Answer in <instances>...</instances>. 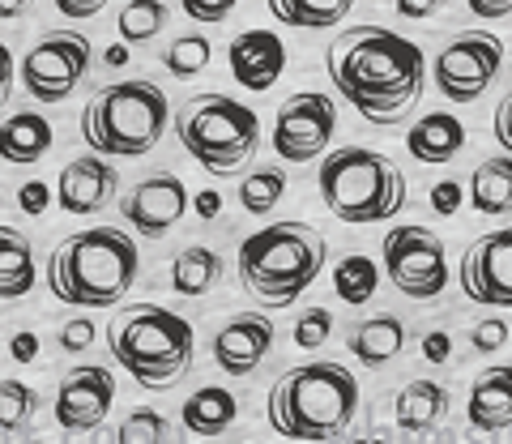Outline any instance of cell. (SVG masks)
I'll return each mask as SVG.
<instances>
[{"mask_svg": "<svg viewBox=\"0 0 512 444\" xmlns=\"http://www.w3.org/2000/svg\"><path fill=\"white\" fill-rule=\"evenodd\" d=\"M167 120V90L146 77H128L103 86L82 107V137L99 158H141L163 141Z\"/></svg>", "mask_w": 512, "mask_h": 444, "instance_id": "8992f818", "label": "cell"}, {"mask_svg": "<svg viewBox=\"0 0 512 444\" xmlns=\"http://www.w3.org/2000/svg\"><path fill=\"white\" fill-rule=\"evenodd\" d=\"M423 359L427 363H448V359H453V338H448L444 329L427 333V338H423Z\"/></svg>", "mask_w": 512, "mask_h": 444, "instance_id": "b9f144b4", "label": "cell"}, {"mask_svg": "<svg viewBox=\"0 0 512 444\" xmlns=\"http://www.w3.org/2000/svg\"><path fill=\"white\" fill-rule=\"evenodd\" d=\"M329 82L367 124H402L427 82L419 43L384 26H346L325 52Z\"/></svg>", "mask_w": 512, "mask_h": 444, "instance_id": "6da1fadb", "label": "cell"}, {"mask_svg": "<svg viewBox=\"0 0 512 444\" xmlns=\"http://www.w3.org/2000/svg\"><path fill=\"white\" fill-rule=\"evenodd\" d=\"M141 269L137 240L124 227L73 231L47 257V287L69 308H116Z\"/></svg>", "mask_w": 512, "mask_h": 444, "instance_id": "7a4b0ae2", "label": "cell"}, {"mask_svg": "<svg viewBox=\"0 0 512 444\" xmlns=\"http://www.w3.org/2000/svg\"><path fill=\"white\" fill-rule=\"evenodd\" d=\"M282 193H286V171L256 167L252 176H244V184H239V205H244L248 214H269V210H278Z\"/></svg>", "mask_w": 512, "mask_h": 444, "instance_id": "4dcf8cb0", "label": "cell"}, {"mask_svg": "<svg viewBox=\"0 0 512 444\" xmlns=\"http://www.w3.org/2000/svg\"><path fill=\"white\" fill-rule=\"evenodd\" d=\"M384 252V274L406 299H440L448 287V252L436 231L419 227V222H402L380 240Z\"/></svg>", "mask_w": 512, "mask_h": 444, "instance_id": "9c48e42d", "label": "cell"}, {"mask_svg": "<svg viewBox=\"0 0 512 444\" xmlns=\"http://www.w3.org/2000/svg\"><path fill=\"white\" fill-rule=\"evenodd\" d=\"M107 65H111V69H124V65H128V47H124V43L107 47Z\"/></svg>", "mask_w": 512, "mask_h": 444, "instance_id": "681fc988", "label": "cell"}, {"mask_svg": "<svg viewBox=\"0 0 512 444\" xmlns=\"http://www.w3.org/2000/svg\"><path fill=\"white\" fill-rule=\"evenodd\" d=\"M448 415V389L436 380H410L393 398V423L402 432H431Z\"/></svg>", "mask_w": 512, "mask_h": 444, "instance_id": "cb8c5ba5", "label": "cell"}, {"mask_svg": "<svg viewBox=\"0 0 512 444\" xmlns=\"http://www.w3.org/2000/svg\"><path fill=\"white\" fill-rule=\"evenodd\" d=\"M107 351L141 389H171L192 368V325L163 304H124L107 321Z\"/></svg>", "mask_w": 512, "mask_h": 444, "instance_id": "5b68a950", "label": "cell"}, {"mask_svg": "<svg viewBox=\"0 0 512 444\" xmlns=\"http://www.w3.org/2000/svg\"><path fill=\"white\" fill-rule=\"evenodd\" d=\"M402 346H406V325L397 321L393 312L367 316V321H359L346 338V351L355 355L363 368H384V363H393L402 355Z\"/></svg>", "mask_w": 512, "mask_h": 444, "instance_id": "7402d4cb", "label": "cell"}, {"mask_svg": "<svg viewBox=\"0 0 512 444\" xmlns=\"http://www.w3.org/2000/svg\"><path fill=\"white\" fill-rule=\"evenodd\" d=\"M466 197L474 205V214H512V158L508 154H495L483 158L470 176Z\"/></svg>", "mask_w": 512, "mask_h": 444, "instance_id": "484cf974", "label": "cell"}, {"mask_svg": "<svg viewBox=\"0 0 512 444\" xmlns=\"http://www.w3.org/2000/svg\"><path fill=\"white\" fill-rule=\"evenodd\" d=\"M188 214V188L175 171L146 176L124 197V222L141 240H163V235Z\"/></svg>", "mask_w": 512, "mask_h": 444, "instance_id": "9a60e30c", "label": "cell"}, {"mask_svg": "<svg viewBox=\"0 0 512 444\" xmlns=\"http://www.w3.org/2000/svg\"><path fill=\"white\" fill-rule=\"evenodd\" d=\"M461 197H466V193H461L457 180H440L436 188H431V210L444 214V218H453L461 210Z\"/></svg>", "mask_w": 512, "mask_h": 444, "instance_id": "74e56055", "label": "cell"}, {"mask_svg": "<svg viewBox=\"0 0 512 444\" xmlns=\"http://www.w3.org/2000/svg\"><path fill=\"white\" fill-rule=\"evenodd\" d=\"M111 402H116V380H111V372L99 368V363H86V368L64 372L52 415L64 432H94V427L107 419Z\"/></svg>", "mask_w": 512, "mask_h": 444, "instance_id": "5bb4252c", "label": "cell"}, {"mask_svg": "<svg viewBox=\"0 0 512 444\" xmlns=\"http://www.w3.org/2000/svg\"><path fill=\"white\" fill-rule=\"evenodd\" d=\"M376 287H380V265L372 257H363V252H350V257L333 265V291H338L342 304L350 308L372 304Z\"/></svg>", "mask_w": 512, "mask_h": 444, "instance_id": "83f0119b", "label": "cell"}, {"mask_svg": "<svg viewBox=\"0 0 512 444\" xmlns=\"http://www.w3.org/2000/svg\"><path fill=\"white\" fill-rule=\"evenodd\" d=\"M94 342V325H90V316H73V321H64L60 325V351H86V346Z\"/></svg>", "mask_w": 512, "mask_h": 444, "instance_id": "8d00e7d4", "label": "cell"}, {"mask_svg": "<svg viewBox=\"0 0 512 444\" xmlns=\"http://www.w3.org/2000/svg\"><path fill=\"white\" fill-rule=\"evenodd\" d=\"M491 129H495V141H500V146L508 150V158H512V90L500 99V107H495V124H491Z\"/></svg>", "mask_w": 512, "mask_h": 444, "instance_id": "60d3db41", "label": "cell"}, {"mask_svg": "<svg viewBox=\"0 0 512 444\" xmlns=\"http://www.w3.org/2000/svg\"><path fill=\"white\" fill-rule=\"evenodd\" d=\"M269 427L299 444L342 440L359 415V380L342 363H299L269 389Z\"/></svg>", "mask_w": 512, "mask_h": 444, "instance_id": "3957f363", "label": "cell"}, {"mask_svg": "<svg viewBox=\"0 0 512 444\" xmlns=\"http://www.w3.org/2000/svg\"><path fill=\"white\" fill-rule=\"evenodd\" d=\"M64 18H94V13H99V5H94V0H60L56 5Z\"/></svg>", "mask_w": 512, "mask_h": 444, "instance_id": "f6af8a7d", "label": "cell"}, {"mask_svg": "<svg viewBox=\"0 0 512 444\" xmlns=\"http://www.w3.org/2000/svg\"><path fill=\"white\" fill-rule=\"evenodd\" d=\"M274 351V321L265 312H239L214 333V363L231 380H244Z\"/></svg>", "mask_w": 512, "mask_h": 444, "instance_id": "2e32d148", "label": "cell"}, {"mask_svg": "<svg viewBox=\"0 0 512 444\" xmlns=\"http://www.w3.org/2000/svg\"><path fill=\"white\" fill-rule=\"evenodd\" d=\"M39 410V393L22 380H0V436H13Z\"/></svg>", "mask_w": 512, "mask_h": 444, "instance_id": "1f68e13d", "label": "cell"}, {"mask_svg": "<svg viewBox=\"0 0 512 444\" xmlns=\"http://www.w3.org/2000/svg\"><path fill=\"white\" fill-rule=\"evenodd\" d=\"M18 205H22L26 214H43L47 205H52V188L39 184V180H30V184L18 188Z\"/></svg>", "mask_w": 512, "mask_h": 444, "instance_id": "ab89813d", "label": "cell"}, {"mask_svg": "<svg viewBox=\"0 0 512 444\" xmlns=\"http://www.w3.org/2000/svg\"><path fill=\"white\" fill-rule=\"evenodd\" d=\"M436 9H440V5H419V0H402V5H397V13H402V18H431Z\"/></svg>", "mask_w": 512, "mask_h": 444, "instance_id": "c3c4849f", "label": "cell"}, {"mask_svg": "<svg viewBox=\"0 0 512 444\" xmlns=\"http://www.w3.org/2000/svg\"><path fill=\"white\" fill-rule=\"evenodd\" d=\"M222 278V257L205 244H188L184 252H175L171 261V291L184 299H201L205 291Z\"/></svg>", "mask_w": 512, "mask_h": 444, "instance_id": "4316f807", "label": "cell"}, {"mask_svg": "<svg viewBox=\"0 0 512 444\" xmlns=\"http://www.w3.org/2000/svg\"><path fill=\"white\" fill-rule=\"evenodd\" d=\"M214 60V47L205 35H184V39H171L167 52H163V69L171 77H180V82H192V77H201L210 69Z\"/></svg>", "mask_w": 512, "mask_h": 444, "instance_id": "f546056e", "label": "cell"}, {"mask_svg": "<svg viewBox=\"0 0 512 444\" xmlns=\"http://www.w3.org/2000/svg\"><path fill=\"white\" fill-rule=\"evenodd\" d=\"M227 65L244 90L265 94L278 86V77L286 69V43L274 30H244V35L231 39V47H227Z\"/></svg>", "mask_w": 512, "mask_h": 444, "instance_id": "ac0fdd59", "label": "cell"}, {"mask_svg": "<svg viewBox=\"0 0 512 444\" xmlns=\"http://www.w3.org/2000/svg\"><path fill=\"white\" fill-rule=\"evenodd\" d=\"M9 355H13V363H35L39 359V338L35 333H13Z\"/></svg>", "mask_w": 512, "mask_h": 444, "instance_id": "7bdbcfd3", "label": "cell"}, {"mask_svg": "<svg viewBox=\"0 0 512 444\" xmlns=\"http://www.w3.org/2000/svg\"><path fill=\"white\" fill-rule=\"evenodd\" d=\"M0 18H22V5H5L0 0Z\"/></svg>", "mask_w": 512, "mask_h": 444, "instance_id": "f907efd6", "label": "cell"}, {"mask_svg": "<svg viewBox=\"0 0 512 444\" xmlns=\"http://www.w3.org/2000/svg\"><path fill=\"white\" fill-rule=\"evenodd\" d=\"M35 248L18 227H5L0 222V299L13 304V299H26L35 291Z\"/></svg>", "mask_w": 512, "mask_h": 444, "instance_id": "603a6c76", "label": "cell"}, {"mask_svg": "<svg viewBox=\"0 0 512 444\" xmlns=\"http://www.w3.org/2000/svg\"><path fill=\"white\" fill-rule=\"evenodd\" d=\"M231 0H188L184 5V13L192 22H227L231 18Z\"/></svg>", "mask_w": 512, "mask_h": 444, "instance_id": "f35d334b", "label": "cell"}, {"mask_svg": "<svg viewBox=\"0 0 512 444\" xmlns=\"http://www.w3.org/2000/svg\"><path fill=\"white\" fill-rule=\"evenodd\" d=\"M329 333H333V312H325V308H308V312H299V316H295L291 338H295L299 351H316V346H325V342H329Z\"/></svg>", "mask_w": 512, "mask_h": 444, "instance_id": "e575fe53", "label": "cell"}, {"mask_svg": "<svg viewBox=\"0 0 512 444\" xmlns=\"http://www.w3.org/2000/svg\"><path fill=\"white\" fill-rule=\"evenodd\" d=\"M320 197L325 210L350 222V227H372V222H389L406 205V176L393 158L363 146L329 150L320 163Z\"/></svg>", "mask_w": 512, "mask_h": 444, "instance_id": "52a82bcc", "label": "cell"}, {"mask_svg": "<svg viewBox=\"0 0 512 444\" xmlns=\"http://www.w3.org/2000/svg\"><path fill=\"white\" fill-rule=\"evenodd\" d=\"M269 13L282 26H295V30H329L346 22L350 5L346 0H269Z\"/></svg>", "mask_w": 512, "mask_h": 444, "instance_id": "f1b7e54d", "label": "cell"}, {"mask_svg": "<svg viewBox=\"0 0 512 444\" xmlns=\"http://www.w3.org/2000/svg\"><path fill=\"white\" fill-rule=\"evenodd\" d=\"M56 146L52 120L43 111H13V116L0 124V158L13 167H35L43 163Z\"/></svg>", "mask_w": 512, "mask_h": 444, "instance_id": "44dd1931", "label": "cell"}, {"mask_svg": "<svg viewBox=\"0 0 512 444\" xmlns=\"http://www.w3.org/2000/svg\"><path fill=\"white\" fill-rule=\"evenodd\" d=\"M120 188L116 167L99 154H82L73 163H64L60 180H56V205L64 214H99L111 205Z\"/></svg>", "mask_w": 512, "mask_h": 444, "instance_id": "e0dca14e", "label": "cell"}, {"mask_svg": "<svg viewBox=\"0 0 512 444\" xmlns=\"http://www.w3.org/2000/svg\"><path fill=\"white\" fill-rule=\"evenodd\" d=\"M235 415H239V402H235V393L222 389V385H201L197 393H188V402L180 410L184 432L205 436V440L227 432V427L235 423Z\"/></svg>", "mask_w": 512, "mask_h": 444, "instance_id": "d4e9b609", "label": "cell"}, {"mask_svg": "<svg viewBox=\"0 0 512 444\" xmlns=\"http://www.w3.org/2000/svg\"><path fill=\"white\" fill-rule=\"evenodd\" d=\"M466 124H461L453 111H427V116L414 124V129L406 133V150L414 163H423V167H444V163H453V158L466 150Z\"/></svg>", "mask_w": 512, "mask_h": 444, "instance_id": "ffe728a7", "label": "cell"}, {"mask_svg": "<svg viewBox=\"0 0 512 444\" xmlns=\"http://www.w3.org/2000/svg\"><path fill=\"white\" fill-rule=\"evenodd\" d=\"M329 240L312 222H269L239 244V282L261 308H291L325 269Z\"/></svg>", "mask_w": 512, "mask_h": 444, "instance_id": "277c9868", "label": "cell"}, {"mask_svg": "<svg viewBox=\"0 0 512 444\" xmlns=\"http://www.w3.org/2000/svg\"><path fill=\"white\" fill-rule=\"evenodd\" d=\"M466 419L474 432H504V427H512V363H495V368H483L474 376Z\"/></svg>", "mask_w": 512, "mask_h": 444, "instance_id": "d6986e66", "label": "cell"}, {"mask_svg": "<svg viewBox=\"0 0 512 444\" xmlns=\"http://www.w3.org/2000/svg\"><path fill=\"white\" fill-rule=\"evenodd\" d=\"M175 137L210 176H235L261 146V120L231 94H192L175 111Z\"/></svg>", "mask_w": 512, "mask_h": 444, "instance_id": "ba28073f", "label": "cell"}, {"mask_svg": "<svg viewBox=\"0 0 512 444\" xmlns=\"http://www.w3.org/2000/svg\"><path fill=\"white\" fill-rule=\"evenodd\" d=\"M192 205H197V214H201V218H214V214L222 210V197L214 193V188H205V193L192 197Z\"/></svg>", "mask_w": 512, "mask_h": 444, "instance_id": "7dc6e473", "label": "cell"}, {"mask_svg": "<svg viewBox=\"0 0 512 444\" xmlns=\"http://www.w3.org/2000/svg\"><path fill=\"white\" fill-rule=\"evenodd\" d=\"M13 73H18V69H13V52L0 43V107H5L9 90H13Z\"/></svg>", "mask_w": 512, "mask_h": 444, "instance_id": "ee69618b", "label": "cell"}, {"mask_svg": "<svg viewBox=\"0 0 512 444\" xmlns=\"http://www.w3.org/2000/svg\"><path fill=\"white\" fill-rule=\"evenodd\" d=\"M333 129H338V107L333 99L316 90H303L291 94L282 107H278V120H274V150L282 163H316L320 154L329 150Z\"/></svg>", "mask_w": 512, "mask_h": 444, "instance_id": "7c38bea8", "label": "cell"}, {"mask_svg": "<svg viewBox=\"0 0 512 444\" xmlns=\"http://www.w3.org/2000/svg\"><path fill=\"white\" fill-rule=\"evenodd\" d=\"M508 342V325L500 321V316H487V321H478L470 329V346L478 355H491V351H500V346Z\"/></svg>", "mask_w": 512, "mask_h": 444, "instance_id": "d590c367", "label": "cell"}, {"mask_svg": "<svg viewBox=\"0 0 512 444\" xmlns=\"http://www.w3.org/2000/svg\"><path fill=\"white\" fill-rule=\"evenodd\" d=\"M504 65V43L487 35V30H461L457 39H448L436 60H431V77L436 90L448 103H478L487 94V86L500 77Z\"/></svg>", "mask_w": 512, "mask_h": 444, "instance_id": "30bf717a", "label": "cell"}, {"mask_svg": "<svg viewBox=\"0 0 512 444\" xmlns=\"http://www.w3.org/2000/svg\"><path fill=\"white\" fill-rule=\"evenodd\" d=\"M470 9L478 13V18H508V13H512L508 0H474Z\"/></svg>", "mask_w": 512, "mask_h": 444, "instance_id": "bcb514c9", "label": "cell"}, {"mask_svg": "<svg viewBox=\"0 0 512 444\" xmlns=\"http://www.w3.org/2000/svg\"><path fill=\"white\" fill-rule=\"evenodd\" d=\"M163 440H167V419L150 406H137L120 423V444H163Z\"/></svg>", "mask_w": 512, "mask_h": 444, "instance_id": "836d02e7", "label": "cell"}, {"mask_svg": "<svg viewBox=\"0 0 512 444\" xmlns=\"http://www.w3.org/2000/svg\"><path fill=\"white\" fill-rule=\"evenodd\" d=\"M346 444H389V440H380V436H363V440H346Z\"/></svg>", "mask_w": 512, "mask_h": 444, "instance_id": "816d5d0a", "label": "cell"}, {"mask_svg": "<svg viewBox=\"0 0 512 444\" xmlns=\"http://www.w3.org/2000/svg\"><path fill=\"white\" fill-rule=\"evenodd\" d=\"M167 18H171V9L167 5H150V0H141V5H124L120 9V39H124V47L128 43H150L158 30L167 26Z\"/></svg>", "mask_w": 512, "mask_h": 444, "instance_id": "d6a6232c", "label": "cell"}, {"mask_svg": "<svg viewBox=\"0 0 512 444\" xmlns=\"http://www.w3.org/2000/svg\"><path fill=\"white\" fill-rule=\"evenodd\" d=\"M86 73H90V39L77 35V30H52L22 56V86L43 107L73 99V90L82 86Z\"/></svg>", "mask_w": 512, "mask_h": 444, "instance_id": "8fae6325", "label": "cell"}, {"mask_svg": "<svg viewBox=\"0 0 512 444\" xmlns=\"http://www.w3.org/2000/svg\"><path fill=\"white\" fill-rule=\"evenodd\" d=\"M461 291L483 308H512V227L487 231L461 257Z\"/></svg>", "mask_w": 512, "mask_h": 444, "instance_id": "4fadbf2b", "label": "cell"}]
</instances>
